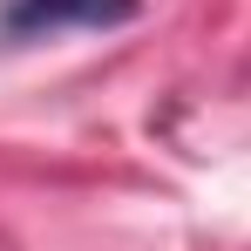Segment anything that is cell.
<instances>
[{"mask_svg":"<svg viewBox=\"0 0 251 251\" xmlns=\"http://www.w3.org/2000/svg\"><path fill=\"white\" fill-rule=\"evenodd\" d=\"M136 21V0H7L0 7V34L14 41H41L68 27H123Z\"/></svg>","mask_w":251,"mask_h":251,"instance_id":"1","label":"cell"}]
</instances>
